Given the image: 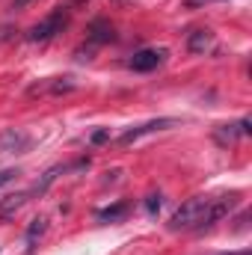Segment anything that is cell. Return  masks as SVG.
I'll list each match as a JSON object with an SVG mask.
<instances>
[{
	"label": "cell",
	"mask_w": 252,
	"mask_h": 255,
	"mask_svg": "<svg viewBox=\"0 0 252 255\" xmlns=\"http://www.w3.org/2000/svg\"><path fill=\"white\" fill-rule=\"evenodd\" d=\"M208 199H211V196H193V199H187V202L172 214L169 229H172V232H181V229H196V232H199L202 217H205V208H208Z\"/></svg>",
	"instance_id": "6da1fadb"
},
{
	"label": "cell",
	"mask_w": 252,
	"mask_h": 255,
	"mask_svg": "<svg viewBox=\"0 0 252 255\" xmlns=\"http://www.w3.org/2000/svg\"><path fill=\"white\" fill-rule=\"evenodd\" d=\"M65 24H68V9H54L48 18H42L39 24H33L27 30V42H48L57 33H63Z\"/></svg>",
	"instance_id": "7a4b0ae2"
},
{
	"label": "cell",
	"mask_w": 252,
	"mask_h": 255,
	"mask_svg": "<svg viewBox=\"0 0 252 255\" xmlns=\"http://www.w3.org/2000/svg\"><path fill=\"white\" fill-rule=\"evenodd\" d=\"M30 148V133L21 128H6L0 133V154H21Z\"/></svg>",
	"instance_id": "3957f363"
},
{
	"label": "cell",
	"mask_w": 252,
	"mask_h": 255,
	"mask_svg": "<svg viewBox=\"0 0 252 255\" xmlns=\"http://www.w3.org/2000/svg\"><path fill=\"white\" fill-rule=\"evenodd\" d=\"M178 125V119H151V122H142V125L136 128H127L125 133L119 136V145H130V142H136L139 136H145V133H154V130H166V128Z\"/></svg>",
	"instance_id": "277c9868"
},
{
	"label": "cell",
	"mask_w": 252,
	"mask_h": 255,
	"mask_svg": "<svg viewBox=\"0 0 252 255\" xmlns=\"http://www.w3.org/2000/svg\"><path fill=\"white\" fill-rule=\"evenodd\" d=\"M166 54H169L166 48H145V51H136L127 65H130L133 71H154L157 65L166 60Z\"/></svg>",
	"instance_id": "5b68a950"
},
{
	"label": "cell",
	"mask_w": 252,
	"mask_h": 255,
	"mask_svg": "<svg viewBox=\"0 0 252 255\" xmlns=\"http://www.w3.org/2000/svg\"><path fill=\"white\" fill-rule=\"evenodd\" d=\"M77 83L71 77H48V80H39L30 86V95H63V92H71Z\"/></svg>",
	"instance_id": "8992f818"
},
{
	"label": "cell",
	"mask_w": 252,
	"mask_h": 255,
	"mask_svg": "<svg viewBox=\"0 0 252 255\" xmlns=\"http://www.w3.org/2000/svg\"><path fill=\"white\" fill-rule=\"evenodd\" d=\"M252 122L250 119H241L238 125H220L217 130H214V139L220 142V145H229V142H238L241 136H247V133H252Z\"/></svg>",
	"instance_id": "52a82bcc"
},
{
	"label": "cell",
	"mask_w": 252,
	"mask_h": 255,
	"mask_svg": "<svg viewBox=\"0 0 252 255\" xmlns=\"http://www.w3.org/2000/svg\"><path fill=\"white\" fill-rule=\"evenodd\" d=\"M104 42H113V27L98 18L89 24V45H104Z\"/></svg>",
	"instance_id": "ba28073f"
},
{
	"label": "cell",
	"mask_w": 252,
	"mask_h": 255,
	"mask_svg": "<svg viewBox=\"0 0 252 255\" xmlns=\"http://www.w3.org/2000/svg\"><path fill=\"white\" fill-rule=\"evenodd\" d=\"M127 211H130V205L127 202H116V205H110V208H101L95 217L101 220V223H119V220H125Z\"/></svg>",
	"instance_id": "9c48e42d"
},
{
	"label": "cell",
	"mask_w": 252,
	"mask_h": 255,
	"mask_svg": "<svg viewBox=\"0 0 252 255\" xmlns=\"http://www.w3.org/2000/svg\"><path fill=\"white\" fill-rule=\"evenodd\" d=\"M211 42H214V36H211V30H196V33H190L187 39V48L193 54H205L208 48H211Z\"/></svg>",
	"instance_id": "30bf717a"
},
{
	"label": "cell",
	"mask_w": 252,
	"mask_h": 255,
	"mask_svg": "<svg viewBox=\"0 0 252 255\" xmlns=\"http://www.w3.org/2000/svg\"><path fill=\"white\" fill-rule=\"evenodd\" d=\"M27 199H30V190H27V193H15V196H6V202L0 205V217H12V214L27 202Z\"/></svg>",
	"instance_id": "8fae6325"
},
{
	"label": "cell",
	"mask_w": 252,
	"mask_h": 255,
	"mask_svg": "<svg viewBox=\"0 0 252 255\" xmlns=\"http://www.w3.org/2000/svg\"><path fill=\"white\" fill-rule=\"evenodd\" d=\"M45 229H48V217H36V220L30 223V229H27V244H30V250H33L36 238H42V235H45Z\"/></svg>",
	"instance_id": "7c38bea8"
},
{
	"label": "cell",
	"mask_w": 252,
	"mask_h": 255,
	"mask_svg": "<svg viewBox=\"0 0 252 255\" xmlns=\"http://www.w3.org/2000/svg\"><path fill=\"white\" fill-rule=\"evenodd\" d=\"M145 211H148V214H157V211H160V196H148V199H145Z\"/></svg>",
	"instance_id": "4fadbf2b"
},
{
	"label": "cell",
	"mask_w": 252,
	"mask_h": 255,
	"mask_svg": "<svg viewBox=\"0 0 252 255\" xmlns=\"http://www.w3.org/2000/svg\"><path fill=\"white\" fill-rule=\"evenodd\" d=\"M15 178H18V172H15V169H0V187H3V184H9V181H15Z\"/></svg>",
	"instance_id": "5bb4252c"
},
{
	"label": "cell",
	"mask_w": 252,
	"mask_h": 255,
	"mask_svg": "<svg viewBox=\"0 0 252 255\" xmlns=\"http://www.w3.org/2000/svg\"><path fill=\"white\" fill-rule=\"evenodd\" d=\"M107 139H110V130H95V133H92V142H95V145H98V142H107Z\"/></svg>",
	"instance_id": "9a60e30c"
},
{
	"label": "cell",
	"mask_w": 252,
	"mask_h": 255,
	"mask_svg": "<svg viewBox=\"0 0 252 255\" xmlns=\"http://www.w3.org/2000/svg\"><path fill=\"white\" fill-rule=\"evenodd\" d=\"M27 3H33V0H12V9H24Z\"/></svg>",
	"instance_id": "2e32d148"
},
{
	"label": "cell",
	"mask_w": 252,
	"mask_h": 255,
	"mask_svg": "<svg viewBox=\"0 0 252 255\" xmlns=\"http://www.w3.org/2000/svg\"><path fill=\"white\" fill-rule=\"evenodd\" d=\"M9 33H12L9 27H0V42H3V39H9Z\"/></svg>",
	"instance_id": "e0dca14e"
},
{
	"label": "cell",
	"mask_w": 252,
	"mask_h": 255,
	"mask_svg": "<svg viewBox=\"0 0 252 255\" xmlns=\"http://www.w3.org/2000/svg\"><path fill=\"white\" fill-rule=\"evenodd\" d=\"M223 255H252L250 250H244V253H223Z\"/></svg>",
	"instance_id": "ac0fdd59"
}]
</instances>
